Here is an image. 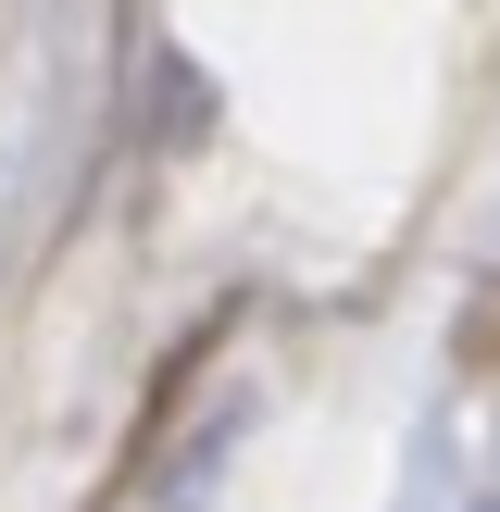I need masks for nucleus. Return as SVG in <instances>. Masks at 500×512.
Returning <instances> with one entry per match:
<instances>
[{"mask_svg": "<svg viewBox=\"0 0 500 512\" xmlns=\"http://www.w3.org/2000/svg\"><path fill=\"white\" fill-rule=\"evenodd\" d=\"M488 512H500V500H488Z\"/></svg>", "mask_w": 500, "mask_h": 512, "instance_id": "1", "label": "nucleus"}]
</instances>
